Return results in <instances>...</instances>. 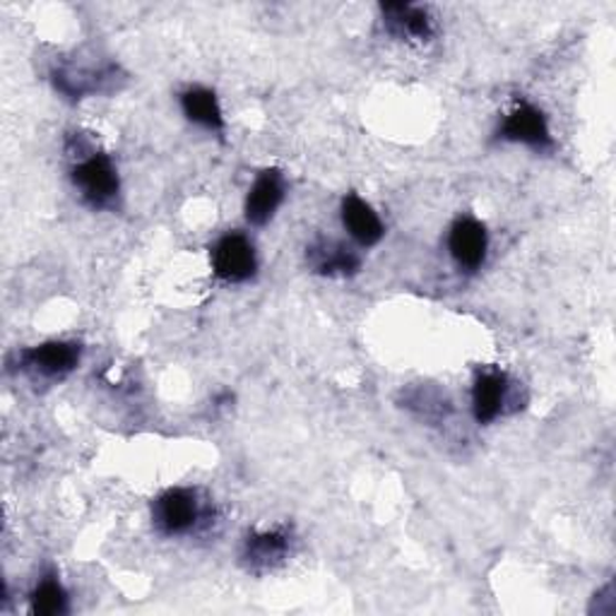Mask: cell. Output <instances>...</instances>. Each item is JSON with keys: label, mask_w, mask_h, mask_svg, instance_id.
Segmentation results:
<instances>
[{"label": "cell", "mask_w": 616, "mask_h": 616, "mask_svg": "<svg viewBox=\"0 0 616 616\" xmlns=\"http://www.w3.org/2000/svg\"><path fill=\"white\" fill-rule=\"evenodd\" d=\"M73 183L92 208H109L119 195V174L107 154H92L73 169Z\"/></svg>", "instance_id": "6da1fadb"}, {"label": "cell", "mask_w": 616, "mask_h": 616, "mask_svg": "<svg viewBox=\"0 0 616 616\" xmlns=\"http://www.w3.org/2000/svg\"><path fill=\"white\" fill-rule=\"evenodd\" d=\"M212 267H214V275L229 284L251 280L257 267L253 243L243 234L222 236L212 251Z\"/></svg>", "instance_id": "7a4b0ae2"}, {"label": "cell", "mask_w": 616, "mask_h": 616, "mask_svg": "<svg viewBox=\"0 0 616 616\" xmlns=\"http://www.w3.org/2000/svg\"><path fill=\"white\" fill-rule=\"evenodd\" d=\"M203 508L193 489H169L154 501V523L164 535H185L198 525Z\"/></svg>", "instance_id": "3957f363"}, {"label": "cell", "mask_w": 616, "mask_h": 616, "mask_svg": "<svg viewBox=\"0 0 616 616\" xmlns=\"http://www.w3.org/2000/svg\"><path fill=\"white\" fill-rule=\"evenodd\" d=\"M80 362V345L75 342H47V345L27 350L20 356L24 371L41 378H63Z\"/></svg>", "instance_id": "277c9868"}, {"label": "cell", "mask_w": 616, "mask_h": 616, "mask_svg": "<svg viewBox=\"0 0 616 616\" xmlns=\"http://www.w3.org/2000/svg\"><path fill=\"white\" fill-rule=\"evenodd\" d=\"M498 138L508 142H523L535 150H549L552 148V135L549 125L544 113L529 104H521L518 109H513L504 125L498 128Z\"/></svg>", "instance_id": "5b68a950"}, {"label": "cell", "mask_w": 616, "mask_h": 616, "mask_svg": "<svg viewBox=\"0 0 616 616\" xmlns=\"http://www.w3.org/2000/svg\"><path fill=\"white\" fill-rule=\"evenodd\" d=\"M486 246H489V241H486L484 224H479L472 218L457 220L453 224L448 236V249L457 265L465 270H477L486 257Z\"/></svg>", "instance_id": "8992f818"}, {"label": "cell", "mask_w": 616, "mask_h": 616, "mask_svg": "<svg viewBox=\"0 0 616 616\" xmlns=\"http://www.w3.org/2000/svg\"><path fill=\"white\" fill-rule=\"evenodd\" d=\"M284 200V179L277 169H267L255 179L246 198V220L255 226H263L272 220Z\"/></svg>", "instance_id": "52a82bcc"}, {"label": "cell", "mask_w": 616, "mask_h": 616, "mask_svg": "<svg viewBox=\"0 0 616 616\" xmlns=\"http://www.w3.org/2000/svg\"><path fill=\"white\" fill-rule=\"evenodd\" d=\"M506 376L501 371H484L472 388V412L479 424L494 422L506 403Z\"/></svg>", "instance_id": "ba28073f"}, {"label": "cell", "mask_w": 616, "mask_h": 616, "mask_svg": "<svg viewBox=\"0 0 616 616\" xmlns=\"http://www.w3.org/2000/svg\"><path fill=\"white\" fill-rule=\"evenodd\" d=\"M342 222H345L347 232L362 243V246H376L383 239V222L378 220V214L371 210L368 203L360 195H347L342 200Z\"/></svg>", "instance_id": "9c48e42d"}, {"label": "cell", "mask_w": 616, "mask_h": 616, "mask_svg": "<svg viewBox=\"0 0 616 616\" xmlns=\"http://www.w3.org/2000/svg\"><path fill=\"white\" fill-rule=\"evenodd\" d=\"M309 263L321 275H354L360 270V257H356L347 246L340 241L319 239L313 246H309Z\"/></svg>", "instance_id": "30bf717a"}, {"label": "cell", "mask_w": 616, "mask_h": 616, "mask_svg": "<svg viewBox=\"0 0 616 616\" xmlns=\"http://www.w3.org/2000/svg\"><path fill=\"white\" fill-rule=\"evenodd\" d=\"M381 10L385 18V27H388L391 34L400 39H417V41H426L432 37V20H428L426 10L407 3H385Z\"/></svg>", "instance_id": "8fae6325"}, {"label": "cell", "mask_w": 616, "mask_h": 616, "mask_svg": "<svg viewBox=\"0 0 616 616\" xmlns=\"http://www.w3.org/2000/svg\"><path fill=\"white\" fill-rule=\"evenodd\" d=\"M286 549H290V537L280 529H272V533H257L246 539V547H243V558L251 568H265L275 562H282Z\"/></svg>", "instance_id": "7c38bea8"}, {"label": "cell", "mask_w": 616, "mask_h": 616, "mask_svg": "<svg viewBox=\"0 0 616 616\" xmlns=\"http://www.w3.org/2000/svg\"><path fill=\"white\" fill-rule=\"evenodd\" d=\"M181 107H183L185 117H189L198 125L210 128V131H222L224 128L220 102H218V97H214V92H210V90L193 88L189 92H183Z\"/></svg>", "instance_id": "4fadbf2b"}, {"label": "cell", "mask_w": 616, "mask_h": 616, "mask_svg": "<svg viewBox=\"0 0 616 616\" xmlns=\"http://www.w3.org/2000/svg\"><path fill=\"white\" fill-rule=\"evenodd\" d=\"M68 609V595L59 580L47 578L32 593V612L37 616H59Z\"/></svg>", "instance_id": "5bb4252c"}]
</instances>
